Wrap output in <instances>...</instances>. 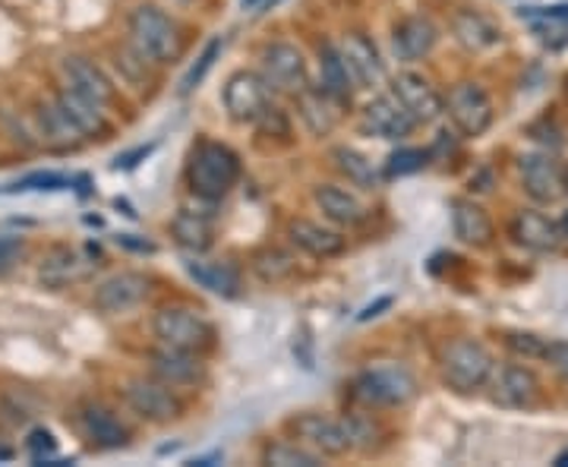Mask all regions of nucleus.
<instances>
[{
    "label": "nucleus",
    "instance_id": "nucleus-3",
    "mask_svg": "<svg viewBox=\"0 0 568 467\" xmlns=\"http://www.w3.org/2000/svg\"><path fill=\"white\" fill-rule=\"evenodd\" d=\"M155 338L168 347L205 354L215 347V325L190 306H162L152 319Z\"/></svg>",
    "mask_w": 568,
    "mask_h": 467
},
{
    "label": "nucleus",
    "instance_id": "nucleus-1",
    "mask_svg": "<svg viewBox=\"0 0 568 467\" xmlns=\"http://www.w3.org/2000/svg\"><path fill=\"white\" fill-rule=\"evenodd\" d=\"M186 181H190L193 196H200L203 203H219L234 190V183L241 181V159L224 143L203 140L190 152Z\"/></svg>",
    "mask_w": 568,
    "mask_h": 467
},
{
    "label": "nucleus",
    "instance_id": "nucleus-2",
    "mask_svg": "<svg viewBox=\"0 0 568 467\" xmlns=\"http://www.w3.org/2000/svg\"><path fill=\"white\" fill-rule=\"evenodd\" d=\"M130 41L142 61L171 63L181 54V29L164 10L142 3L130 13Z\"/></svg>",
    "mask_w": 568,
    "mask_h": 467
},
{
    "label": "nucleus",
    "instance_id": "nucleus-25",
    "mask_svg": "<svg viewBox=\"0 0 568 467\" xmlns=\"http://www.w3.org/2000/svg\"><path fill=\"white\" fill-rule=\"evenodd\" d=\"M294 99H297L301 121L306 123V130H310V133L325 136V133H332V130H335L342 102H338V99H332L323 85H320V89H310V85H306L304 92H297Z\"/></svg>",
    "mask_w": 568,
    "mask_h": 467
},
{
    "label": "nucleus",
    "instance_id": "nucleus-30",
    "mask_svg": "<svg viewBox=\"0 0 568 467\" xmlns=\"http://www.w3.org/2000/svg\"><path fill=\"white\" fill-rule=\"evenodd\" d=\"M313 200L316 205L323 209V215L328 222L335 224H361L364 222V205L361 200L354 196V193H347L342 186H335V183H323V186H316L313 190Z\"/></svg>",
    "mask_w": 568,
    "mask_h": 467
},
{
    "label": "nucleus",
    "instance_id": "nucleus-9",
    "mask_svg": "<svg viewBox=\"0 0 568 467\" xmlns=\"http://www.w3.org/2000/svg\"><path fill=\"white\" fill-rule=\"evenodd\" d=\"M123 398L149 424H171L183 414V405L181 398L174 395V386L162 383L159 376L155 379H145V376L130 379L126 388H123Z\"/></svg>",
    "mask_w": 568,
    "mask_h": 467
},
{
    "label": "nucleus",
    "instance_id": "nucleus-38",
    "mask_svg": "<svg viewBox=\"0 0 568 467\" xmlns=\"http://www.w3.org/2000/svg\"><path fill=\"white\" fill-rule=\"evenodd\" d=\"M73 183V177L58 174V171H39V174H29L13 186H7V193H29V190H67Z\"/></svg>",
    "mask_w": 568,
    "mask_h": 467
},
{
    "label": "nucleus",
    "instance_id": "nucleus-23",
    "mask_svg": "<svg viewBox=\"0 0 568 467\" xmlns=\"http://www.w3.org/2000/svg\"><path fill=\"white\" fill-rule=\"evenodd\" d=\"M436 39H439V32L426 17H407L395 26L392 48H395L398 61H420L433 51Z\"/></svg>",
    "mask_w": 568,
    "mask_h": 467
},
{
    "label": "nucleus",
    "instance_id": "nucleus-21",
    "mask_svg": "<svg viewBox=\"0 0 568 467\" xmlns=\"http://www.w3.org/2000/svg\"><path fill=\"white\" fill-rule=\"evenodd\" d=\"M61 70L67 85H70L73 92L85 95L89 102L102 104V108L114 102V85H111V80H108L92 61H85V58H67V61L61 63Z\"/></svg>",
    "mask_w": 568,
    "mask_h": 467
},
{
    "label": "nucleus",
    "instance_id": "nucleus-19",
    "mask_svg": "<svg viewBox=\"0 0 568 467\" xmlns=\"http://www.w3.org/2000/svg\"><path fill=\"white\" fill-rule=\"evenodd\" d=\"M92 272H95V263L82 260L77 250H70V246H54V250L41 260L39 278L44 287H54V291H58V287L85 282Z\"/></svg>",
    "mask_w": 568,
    "mask_h": 467
},
{
    "label": "nucleus",
    "instance_id": "nucleus-42",
    "mask_svg": "<svg viewBox=\"0 0 568 467\" xmlns=\"http://www.w3.org/2000/svg\"><path fill=\"white\" fill-rule=\"evenodd\" d=\"M347 420V429H351V439H354V448H373V443H376V436H379V427L369 420V417H364V414H351V417H345Z\"/></svg>",
    "mask_w": 568,
    "mask_h": 467
},
{
    "label": "nucleus",
    "instance_id": "nucleus-49",
    "mask_svg": "<svg viewBox=\"0 0 568 467\" xmlns=\"http://www.w3.org/2000/svg\"><path fill=\"white\" fill-rule=\"evenodd\" d=\"M559 227H562V237H568V212L559 219Z\"/></svg>",
    "mask_w": 568,
    "mask_h": 467
},
{
    "label": "nucleus",
    "instance_id": "nucleus-44",
    "mask_svg": "<svg viewBox=\"0 0 568 467\" xmlns=\"http://www.w3.org/2000/svg\"><path fill=\"white\" fill-rule=\"evenodd\" d=\"M20 256H22V241L0 234V275H3L7 268H13V263H17Z\"/></svg>",
    "mask_w": 568,
    "mask_h": 467
},
{
    "label": "nucleus",
    "instance_id": "nucleus-12",
    "mask_svg": "<svg viewBox=\"0 0 568 467\" xmlns=\"http://www.w3.org/2000/svg\"><path fill=\"white\" fill-rule=\"evenodd\" d=\"M414 126H417L414 114L407 111L395 92L376 95L366 104L364 118H361V130L369 136H379V140H405L414 133Z\"/></svg>",
    "mask_w": 568,
    "mask_h": 467
},
{
    "label": "nucleus",
    "instance_id": "nucleus-43",
    "mask_svg": "<svg viewBox=\"0 0 568 467\" xmlns=\"http://www.w3.org/2000/svg\"><path fill=\"white\" fill-rule=\"evenodd\" d=\"M544 361H547L562 379H568V342H549Z\"/></svg>",
    "mask_w": 568,
    "mask_h": 467
},
{
    "label": "nucleus",
    "instance_id": "nucleus-22",
    "mask_svg": "<svg viewBox=\"0 0 568 467\" xmlns=\"http://www.w3.org/2000/svg\"><path fill=\"white\" fill-rule=\"evenodd\" d=\"M452 231L467 246H489L493 234H496L487 209L477 205L474 200H455V205H452Z\"/></svg>",
    "mask_w": 568,
    "mask_h": 467
},
{
    "label": "nucleus",
    "instance_id": "nucleus-45",
    "mask_svg": "<svg viewBox=\"0 0 568 467\" xmlns=\"http://www.w3.org/2000/svg\"><path fill=\"white\" fill-rule=\"evenodd\" d=\"M525 20H547V17H556V20H568V3H559V7H530V10H521Z\"/></svg>",
    "mask_w": 568,
    "mask_h": 467
},
{
    "label": "nucleus",
    "instance_id": "nucleus-33",
    "mask_svg": "<svg viewBox=\"0 0 568 467\" xmlns=\"http://www.w3.org/2000/svg\"><path fill=\"white\" fill-rule=\"evenodd\" d=\"M39 121H41V130H44V136H48L54 145H61V149H67V145H77L85 140L80 130L67 121V114L58 108V102L41 104Z\"/></svg>",
    "mask_w": 568,
    "mask_h": 467
},
{
    "label": "nucleus",
    "instance_id": "nucleus-31",
    "mask_svg": "<svg viewBox=\"0 0 568 467\" xmlns=\"http://www.w3.org/2000/svg\"><path fill=\"white\" fill-rule=\"evenodd\" d=\"M171 231H174V241L190 250V253H205L212 246V234H215V224H212V215L205 212H193V209H181L171 222Z\"/></svg>",
    "mask_w": 568,
    "mask_h": 467
},
{
    "label": "nucleus",
    "instance_id": "nucleus-36",
    "mask_svg": "<svg viewBox=\"0 0 568 467\" xmlns=\"http://www.w3.org/2000/svg\"><path fill=\"white\" fill-rule=\"evenodd\" d=\"M222 48H224L222 39H212L209 44H205L203 54L196 58V63H193V67L186 70V77H183V82H181L183 95H186V92H193V89H196V85H200V82L209 77V70H212V67H215V61L222 58Z\"/></svg>",
    "mask_w": 568,
    "mask_h": 467
},
{
    "label": "nucleus",
    "instance_id": "nucleus-35",
    "mask_svg": "<svg viewBox=\"0 0 568 467\" xmlns=\"http://www.w3.org/2000/svg\"><path fill=\"white\" fill-rule=\"evenodd\" d=\"M253 268H256V275L268 282V285H278L284 282L291 272H294V260L282 253V250H263V253H256V260H253Z\"/></svg>",
    "mask_w": 568,
    "mask_h": 467
},
{
    "label": "nucleus",
    "instance_id": "nucleus-37",
    "mask_svg": "<svg viewBox=\"0 0 568 467\" xmlns=\"http://www.w3.org/2000/svg\"><path fill=\"white\" fill-rule=\"evenodd\" d=\"M426 162H429V155H426L424 149H398V152H392V155H388L386 174L388 177L417 174V171H424Z\"/></svg>",
    "mask_w": 568,
    "mask_h": 467
},
{
    "label": "nucleus",
    "instance_id": "nucleus-6",
    "mask_svg": "<svg viewBox=\"0 0 568 467\" xmlns=\"http://www.w3.org/2000/svg\"><path fill=\"white\" fill-rule=\"evenodd\" d=\"M287 429L294 433L297 443H304L306 448L328 455V458H342L354 448L347 420L328 417V414H297L287 420Z\"/></svg>",
    "mask_w": 568,
    "mask_h": 467
},
{
    "label": "nucleus",
    "instance_id": "nucleus-28",
    "mask_svg": "<svg viewBox=\"0 0 568 467\" xmlns=\"http://www.w3.org/2000/svg\"><path fill=\"white\" fill-rule=\"evenodd\" d=\"M80 424L85 436L102 448H123L130 443V429L102 405H85L80 414Z\"/></svg>",
    "mask_w": 568,
    "mask_h": 467
},
{
    "label": "nucleus",
    "instance_id": "nucleus-29",
    "mask_svg": "<svg viewBox=\"0 0 568 467\" xmlns=\"http://www.w3.org/2000/svg\"><path fill=\"white\" fill-rule=\"evenodd\" d=\"M320 85H323L332 99H338L342 104H351V95H354V77H351V70H347L338 44H323V48H320Z\"/></svg>",
    "mask_w": 568,
    "mask_h": 467
},
{
    "label": "nucleus",
    "instance_id": "nucleus-16",
    "mask_svg": "<svg viewBox=\"0 0 568 467\" xmlns=\"http://www.w3.org/2000/svg\"><path fill=\"white\" fill-rule=\"evenodd\" d=\"M338 51H342V58H345L347 70H351V77H354L357 85L373 89V85H379V82L386 80V63L379 58L376 44L366 35L347 32L345 39L338 41Z\"/></svg>",
    "mask_w": 568,
    "mask_h": 467
},
{
    "label": "nucleus",
    "instance_id": "nucleus-26",
    "mask_svg": "<svg viewBox=\"0 0 568 467\" xmlns=\"http://www.w3.org/2000/svg\"><path fill=\"white\" fill-rule=\"evenodd\" d=\"M452 35L462 41L467 51H489V48L503 44V29L474 10H458L452 17Z\"/></svg>",
    "mask_w": 568,
    "mask_h": 467
},
{
    "label": "nucleus",
    "instance_id": "nucleus-20",
    "mask_svg": "<svg viewBox=\"0 0 568 467\" xmlns=\"http://www.w3.org/2000/svg\"><path fill=\"white\" fill-rule=\"evenodd\" d=\"M287 237H291V244L304 250L306 256H313V260H335V256L345 253L347 246V241L338 231L323 227L316 222H306V219L287 224Z\"/></svg>",
    "mask_w": 568,
    "mask_h": 467
},
{
    "label": "nucleus",
    "instance_id": "nucleus-14",
    "mask_svg": "<svg viewBox=\"0 0 568 467\" xmlns=\"http://www.w3.org/2000/svg\"><path fill=\"white\" fill-rule=\"evenodd\" d=\"M149 297V278L140 272H118L111 278H104L102 285L95 287L92 304L99 306L102 313H130L133 306H140Z\"/></svg>",
    "mask_w": 568,
    "mask_h": 467
},
{
    "label": "nucleus",
    "instance_id": "nucleus-8",
    "mask_svg": "<svg viewBox=\"0 0 568 467\" xmlns=\"http://www.w3.org/2000/svg\"><path fill=\"white\" fill-rule=\"evenodd\" d=\"M446 111L452 123L458 126V133L467 136V140L484 136L489 126H493V118H496L489 95L484 92V85H477V82H458V85H452Z\"/></svg>",
    "mask_w": 568,
    "mask_h": 467
},
{
    "label": "nucleus",
    "instance_id": "nucleus-15",
    "mask_svg": "<svg viewBox=\"0 0 568 467\" xmlns=\"http://www.w3.org/2000/svg\"><path fill=\"white\" fill-rule=\"evenodd\" d=\"M152 376H159L162 383H168V386L174 388L200 386L205 379L203 354L162 345L152 354Z\"/></svg>",
    "mask_w": 568,
    "mask_h": 467
},
{
    "label": "nucleus",
    "instance_id": "nucleus-10",
    "mask_svg": "<svg viewBox=\"0 0 568 467\" xmlns=\"http://www.w3.org/2000/svg\"><path fill=\"white\" fill-rule=\"evenodd\" d=\"M268 85L260 73L241 70L231 80L224 82V108L231 114V121L237 123H260L268 114Z\"/></svg>",
    "mask_w": 568,
    "mask_h": 467
},
{
    "label": "nucleus",
    "instance_id": "nucleus-4",
    "mask_svg": "<svg viewBox=\"0 0 568 467\" xmlns=\"http://www.w3.org/2000/svg\"><path fill=\"white\" fill-rule=\"evenodd\" d=\"M493 369H496L493 354L474 338H455L443 354V379L458 395H470L477 388L489 386Z\"/></svg>",
    "mask_w": 568,
    "mask_h": 467
},
{
    "label": "nucleus",
    "instance_id": "nucleus-39",
    "mask_svg": "<svg viewBox=\"0 0 568 467\" xmlns=\"http://www.w3.org/2000/svg\"><path fill=\"white\" fill-rule=\"evenodd\" d=\"M534 35L540 44H547L552 51L566 48L568 44V20H556V17H547V20H534Z\"/></svg>",
    "mask_w": 568,
    "mask_h": 467
},
{
    "label": "nucleus",
    "instance_id": "nucleus-34",
    "mask_svg": "<svg viewBox=\"0 0 568 467\" xmlns=\"http://www.w3.org/2000/svg\"><path fill=\"white\" fill-rule=\"evenodd\" d=\"M263 461L275 467H316L323 465V455L306 448L304 443H272L265 446Z\"/></svg>",
    "mask_w": 568,
    "mask_h": 467
},
{
    "label": "nucleus",
    "instance_id": "nucleus-51",
    "mask_svg": "<svg viewBox=\"0 0 568 467\" xmlns=\"http://www.w3.org/2000/svg\"><path fill=\"white\" fill-rule=\"evenodd\" d=\"M278 3H282V0H265L263 7H265V10H272V7H278Z\"/></svg>",
    "mask_w": 568,
    "mask_h": 467
},
{
    "label": "nucleus",
    "instance_id": "nucleus-5",
    "mask_svg": "<svg viewBox=\"0 0 568 467\" xmlns=\"http://www.w3.org/2000/svg\"><path fill=\"white\" fill-rule=\"evenodd\" d=\"M417 395L414 376L402 366H376L364 369L354 379V398L369 407H402Z\"/></svg>",
    "mask_w": 568,
    "mask_h": 467
},
{
    "label": "nucleus",
    "instance_id": "nucleus-53",
    "mask_svg": "<svg viewBox=\"0 0 568 467\" xmlns=\"http://www.w3.org/2000/svg\"><path fill=\"white\" fill-rule=\"evenodd\" d=\"M566 190H568V167H566Z\"/></svg>",
    "mask_w": 568,
    "mask_h": 467
},
{
    "label": "nucleus",
    "instance_id": "nucleus-48",
    "mask_svg": "<svg viewBox=\"0 0 568 467\" xmlns=\"http://www.w3.org/2000/svg\"><path fill=\"white\" fill-rule=\"evenodd\" d=\"M260 3H265V0H241L244 10H253V7H260Z\"/></svg>",
    "mask_w": 568,
    "mask_h": 467
},
{
    "label": "nucleus",
    "instance_id": "nucleus-32",
    "mask_svg": "<svg viewBox=\"0 0 568 467\" xmlns=\"http://www.w3.org/2000/svg\"><path fill=\"white\" fill-rule=\"evenodd\" d=\"M332 162H335V167L345 174L347 181L354 183V186H361V190H373L379 183V174H376L373 162L366 155H361L357 149H347V145L332 149Z\"/></svg>",
    "mask_w": 568,
    "mask_h": 467
},
{
    "label": "nucleus",
    "instance_id": "nucleus-17",
    "mask_svg": "<svg viewBox=\"0 0 568 467\" xmlns=\"http://www.w3.org/2000/svg\"><path fill=\"white\" fill-rule=\"evenodd\" d=\"M392 92L402 99V104L414 114L417 123H433L446 111V102L439 99V92L420 73H398L392 80Z\"/></svg>",
    "mask_w": 568,
    "mask_h": 467
},
{
    "label": "nucleus",
    "instance_id": "nucleus-27",
    "mask_svg": "<svg viewBox=\"0 0 568 467\" xmlns=\"http://www.w3.org/2000/svg\"><path fill=\"white\" fill-rule=\"evenodd\" d=\"M54 102H58V108L67 114V121L73 123L85 140H89V136H99V133L108 130V123H104V114H102V104L89 102L85 95L73 92L70 85H63L61 92L54 95Z\"/></svg>",
    "mask_w": 568,
    "mask_h": 467
},
{
    "label": "nucleus",
    "instance_id": "nucleus-18",
    "mask_svg": "<svg viewBox=\"0 0 568 467\" xmlns=\"http://www.w3.org/2000/svg\"><path fill=\"white\" fill-rule=\"evenodd\" d=\"M508 234L515 237V244H521L525 250H534V253H552L566 241L559 222H552V219L540 215V212H518L511 219V224H508Z\"/></svg>",
    "mask_w": 568,
    "mask_h": 467
},
{
    "label": "nucleus",
    "instance_id": "nucleus-24",
    "mask_svg": "<svg viewBox=\"0 0 568 467\" xmlns=\"http://www.w3.org/2000/svg\"><path fill=\"white\" fill-rule=\"evenodd\" d=\"M186 275L205 287L209 294L222 297V301H234L241 294V272L231 263H212V260H190L186 263Z\"/></svg>",
    "mask_w": 568,
    "mask_h": 467
},
{
    "label": "nucleus",
    "instance_id": "nucleus-13",
    "mask_svg": "<svg viewBox=\"0 0 568 467\" xmlns=\"http://www.w3.org/2000/svg\"><path fill=\"white\" fill-rule=\"evenodd\" d=\"M489 398L499 407H534L540 398V379L530 366L508 364L493 369L489 376Z\"/></svg>",
    "mask_w": 568,
    "mask_h": 467
},
{
    "label": "nucleus",
    "instance_id": "nucleus-7",
    "mask_svg": "<svg viewBox=\"0 0 568 467\" xmlns=\"http://www.w3.org/2000/svg\"><path fill=\"white\" fill-rule=\"evenodd\" d=\"M260 77L272 92L282 95H297L306 89V61L301 48L287 41H272L260 54Z\"/></svg>",
    "mask_w": 568,
    "mask_h": 467
},
{
    "label": "nucleus",
    "instance_id": "nucleus-11",
    "mask_svg": "<svg viewBox=\"0 0 568 467\" xmlns=\"http://www.w3.org/2000/svg\"><path fill=\"white\" fill-rule=\"evenodd\" d=\"M521 183H525V193H528L534 203L552 205L566 196V167H559V162L552 155L544 152H534L525 155L521 162Z\"/></svg>",
    "mask_w": 568,
    "mask_h": 467
},
{
    "label": "nucleus",
    "instance_id": "nucleus-47",
    "mask_svg": "<svg viewBox=\"0 0 568 467\" xmlns=\"http://www.w3.org/2000/svg\"><path fill=\"white\" fill-rule=\"evenodd\" d=\"M388 304H392V301H388V297H383L379 304L366 306V309H364V313H361V316H357V319H361V323H366V319H373V316H379V309H386Z\"/></svg>",
    "mask_w": 568,
    "mask_h": 467
},
{
    "label": "nucleus",
    "instance_id": "nucleus-46",
    "mask_svg": "<svg viewBox=\"0 0 568 467\" xmlns=\"http://www.w3.org/2000/svg\"><path fill=\"white\" fill-rule=\"evenodd\" d=\"M118 244L130 246V250H140V253H152V250H155L149 241H136L133 234H121V237H118Z\"/></svg>",
    "mask_w": 568,
    "mask_h": 467
},
{
    "label": "nucleus",
    "instance_id": "nucleus-40",
    "mask_svg": "<svg viewBox=\"0 0 568 467\" xmlns=\"http://www.w3.org/2000/svg\"><path fill=\"white\" fill-rule=\"evenodd\" d=\"M506 345L518 354V357H525V361H544V354H547V338H540V335H528V332H511L506 338Z\"/></svg>",
    "mask_w": 568,
    "mask_h": 467
},
{
    "label": "nucleus",
    "instance_id": "nucleus-50",
    "mask_svg": "<svg viewBox=\"0 0 568 467\" xmlns=\"http://www.w3.org/2000/svg\"><path fill=\"white\" fill-rule=\"evenodd\" d=\"M556 465L568 467V448H566V451H562V455H559V458H556Z\"/></svg>",
    "mask_w": 568,
    "mask_h": 467
},
{
    "label": "nucleus",
    "instance_id": "nucleus-52",
    "mask_svg": "<svg viewBox=\"0 0 568 467\" xmlns=\"http://www.w3.org/2000/svg\"><path fill=\"white\" fill-rule=\"evenodd\" d=\"M0 458H13V451L10 448H0Z\"/></svg>",
    "mask_w": 568,
    "mask_h": 467
},
{
    "label": "nucleus",
    "instance_id": "nucleus-41",
    "mask_svg": "<svg viewBox=\"0 0 568 467\" xmlns=\"http://www.w3.org/2000/svg\"><path fill=\"white\" fill-rule=\"evenodd\" d=\"M26 448H29V455H32L39 465H48V461H51V455L58 451V439H54V433H51V429H32V433H29V439H26Z\"/></svg>",
    "mask_w": 568,
    "mask_h": 467
}]
</instances>
